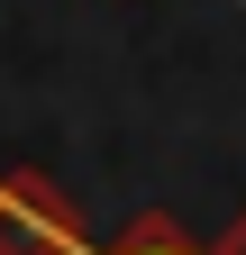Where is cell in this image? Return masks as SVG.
Listing matches in <instances>:
<instances>
[{"label": "cell", "instance_id": "obj_1", "mask_svg": "<svg viewBox=\"0 0 246 255\" xmlns=\"http://www.w3.org/2000/svg\"><path fill=\"white\" fill-rule=\"evenodd\" d=\"M119 255H201V246H192V237H173L164 219H137V228H128V246H119Z\"/></svg>", "mask_w": 246, "mask_h": 255}, {"label": "cell", "instance_id": "obj_2", "mask_svg": "<svg viewBox=\"0 0 246 255\" xmlns=\"http://www.w3.org/2000/svg\"><path fill=\"white\" fill-rule=\"evenodd\" d=\"M219 255H246V228H237V237H228V246H219Z\"/></svg>", "mask_w": 246, "mask_h": 255}]
</instances>
